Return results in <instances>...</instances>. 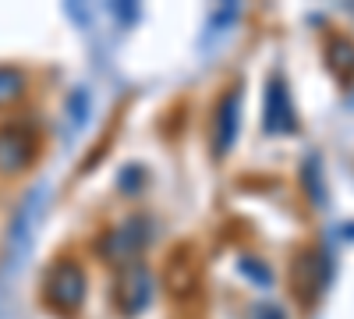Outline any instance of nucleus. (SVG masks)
Returning <instances> with one entry per match:
<instances>
[{
	"label": "nucleus",
	"instance_id": "nucleus-1",
	"mask_svg": "<svg viewBox=\"0 0 354 319\" xmlns=\"http://www.w3.org/2000/svg\"><path fill=\"white\" fill-rule=\"evenodd\" d=\"M43 188H32L25 199H21V206H18V217L11 224V238H8V255H4V277L18 273V266L25 263V255L28 248H32V238H36V224L43 217Z\"/></svg>",
	"mask_w": 354,
	"mask_h": 319
},
{
	"label": "nucleus",
	"instance_id": "nucleus-2",
	"mask_svg": "<svg viewBox=\"0 0 354 319\" xmlns=\"http://www.w3.org/2000/svg\"><path fill=\"white\" fill-rule=\"evenodd\" d=\"M43 295L57 312H75L85 298V273L78 263L71 259H61L46 270V284H43Z\"/></svg>",
	"mask_w": 354,
	"mask_h": 319
},
{
	"label": "nucleus",
	"instance_id": "nucleus-3",
	"mask_svg": "<svg viewBox=\"0 0 354 319\" xmlns=\"http://www.w3.org/2000/svg\"><path fill=\"white\" fill-rule=\"evenodd\" d=\"M149 241V220L145 217H131L121 227H113L103 235L100 252L106 255V263H135V255Z\"/></svg>",
	"mask_w": 354,
	"mask_h": 319
},
{
	"label": "nucleus",
	"instance_id": "nucleus-4",
	"mask_svg": "<svg viewBox=\"0 0 354 319\" xmlns=\"http://www.w3.org/2000/svg\"><path fill=\"white\" fill-rule=\"evenodd\" d=\"M238 128H241V89L234 85V89H227L213 110V153L223 160L234 142H238Z\"/></svg>",
	"mask_w": 354,
	"mask_h": 319
},
{
	"label": "nucleus",
	"instance_id": "nucleus-5",
	"mask_svg": "<svg viewBox=\"0 0 354 319\" xmlns=\"http://www.w3.org/2000/svg\"><path fill=\"white\" fill-rule=\"evenodd\" d=\"M330 280V255L322 248L305 252L298 263H294V291H298L305 302H315L322 291H326Z\"/></svg>",
	"mask_w": 354,
	"mask_h": 319
},
{
	"label": "nucleus",
	"instance_id": "nucleus-6",
	"mask_svg": "<svg viewBox=\"0 0 354 319\" xmlns=\"http://www.w3.org/2000/svg\"><path fill=\"white\" fill-rule=\"evenodd\" d=\"M149 298H153V277H149V270L131 263L121 273V280H117V305H121L124 316H135V312H142L145 305H149Z\"/></svg>",
	"mask_w": 354,
	"mask_h": 319
},
{
	"label": "nucleus",
	"instance_id": "nucleus-7",
	"mask_svg": "<svg viewBox=\"0 0 354 319\" xmlns=\"http://www.w3.org/2000/svg\"><path fill=\"white\" fill-rule=\"evenodd\" d=\"M298 128V113H294L290 93L280 78H273L266 85V131L270 135H287Z\"/></svg>",
	"mask_w": 354,
	"mask_h": 319
},
{
	"label": "nucleus",
	"instance_id": "nucleus-8",
	"mask_svg": "<svg viewBox=\"0 0 354 319\" xmlns=\"http://www.w3.org/2000/svg\"><path fill=\"white\" fill-rule=\"evenodd\" d=\"M32 156H36V142L25 128H15V125L0 128V170L18 174L32 163Z\"/></svg>",
	"mask_w": 354,
	"mask_h": 319
},
{
	"label": "nucleus",
	"instance_id": "nucleus-9",
	"mask_svg": "<svg viewBox=\"0 0 354 319\" xmlns=\"http://www.w3.org/2000/svg\"><path fill=\"white\" fill-rule=\"evenodd\" d=\"M330 68L340 78H347L354 71V43H347V39H333L330 43Z\"/></svg>",
	"mask_w": 354,
	"mask_h": 319
},
{
	"label": "nucleus",
	"instance_id": "nucleus-10",
	"mask_svg": "<svg viewBox=\"0 0 354 319\" xmlns=\"http://www.w3.org/2000/svg\"><path fill=\"white\" fill-rule=\"evenodd\" d=\"M21 89H25L21 71H15V68H0V107L11 103V100H18Z\"/></svg>",
	"mask_w": 354,
	"mask_h": 319
},
{
	"label": "nucleus",
	"instance_id": "nucleus-11",
	"mask_svg": "<svg viewBox=\"0 0 354 319\" xmlns=\"http://www.w3.org/2000/svg\"><path fill=\"white\" fill-rule=\"evenodd\" d=\"M241 273L245 277H252L255 284H262V287H270L273 284V270H266L262 263H259V259H252V255H245L241 259Z\"/></svg>",
	"mask_w": 354,
	"mask_h": 319
},
{
	"label": "nucleus",
	"instance_id": "nucleus-12",
	"mask_svg": "<svg viewBox=\"0 0 354 319\" xmlns=\"http://www.w3.org/2000/svg\"><path fill=\"white\" fill-rule=\"evenodd\" d=\"M248 319H283V312H280L277 305H255Z\"/></svg>",
	"mask_w": 354,
	"mask_h": 319
}]
</instances>
